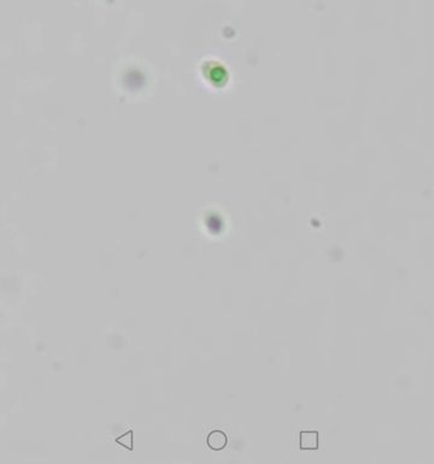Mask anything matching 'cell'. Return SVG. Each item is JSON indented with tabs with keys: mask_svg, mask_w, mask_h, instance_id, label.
Listing matches in <instances>:
<instances>
[{
	"mask_svg": "<svg viewBox=\"0 0 434 464\" xmlns=\"http://www.w3.org/2000/svg\"><path fill=\"white\" fill-rule=\"evenodd\" d=\"M206 442H207V446L211 448V450L220 451V450H223V448L227 446L228 439H227V435H226L223 432H221V430H213V432H211L209 435H207Z\"/></svg>",
	"mask_w": 434,
	"mask_h": 464,
	"instance_id": "cell-1",
	"label": "cell"
},
{
	"mask_svg": "<svg viewBox=\"0 0 434 464\" xmlns=\"http://www.w3.org/2000/svg\"><path fill=\"white\" fill-rule=\"evenodd\" d=\"M319 447V433L317 432H302L301 433V448L302 450H316Z\"/></svg>",
	"mask_w": 434,
	"mask_h": 464,
	"instance_id": "cell-2",
	"label": "cell"
},
{
	"mask_svg": "<svg viewBox=\"0 0 434 464\" xmlns=\"http://www.w3.org/2000/svg\"><path fill=\"white\" fill-rule=\"evenodd\" d=\"M116 442H117L118 445H121V446L128 448V450H133V432L130 430V432H127L124 433L123 435L118 436V438L116 439Z\"/></svg>",
	"mask_w": 434,
	"mask_h": 464,
	"instance_id": "cell-3",
	"label": "cell"
}]
</instances>
